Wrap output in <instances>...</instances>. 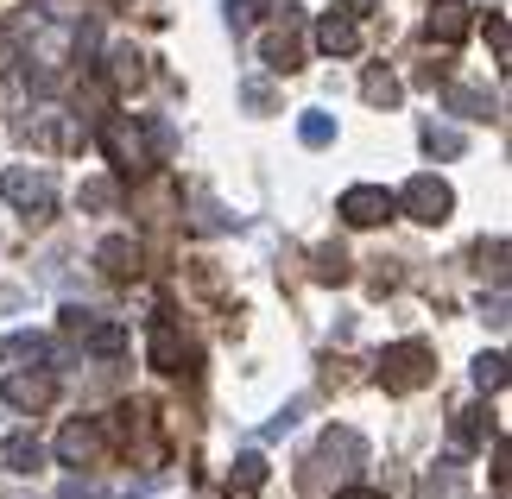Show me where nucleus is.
<instances>
[{
  "instance_id": "nucleus-1",
  "label": "nucleus",
  "mask_w": 512,
  "mask_h": 499,
  "mask_svg": "<svg viewBox=\"0 0 512 499\" xmlns=\"http://www.w3.org/2000/svg\"><path fill=\"white\" fill-rule=\"evenodd\" d=\"M102 152L114 158V171H121V177L152 171V133L133 121V114H108V121H102Z\"/></svg>"
},
{
  "instance_id": "nucleus-2",
  "label": "nucleus",
  "mask_w": 512,
  "mask_h": 499,
  "mask_svg": "<svg viewBox=\"0 0 512 499\" xmlns=\"http://www.w3.org/2000/svg\"><path fill=\"white\" fill-rule=\"evenodd\" d=\"M437 379V354H430V342H399L380 354V386L386 392H418Z\"/></svg>"
},
{
  "instance_id": "nucleus-3",
  "label": "nucleus",
  "mask_w": 512,
  "mask_h": 499,
  "mask_svg": "<svg viewBox=\"0 0 512 499\" xmlns=\"http://www.w3.org/2000/svg\"><path fill=\"white\" fill-rule=\"evenodd\" d=\"M399 209L411 215V222H424V228H437V222H449V209H456V190L443 184V177H411L405 184V196H399Z\"/></svg>"
},
{
  "instance_id": "nucleus-4",
  "label": "nucleus",
  "mask_w": 512,
  "mask_h": 499,
  "mask_svg": "<svg viewBox=\"0 0 512 499\" xmlns=\"http://www.w3.org/2000/svg\"><path fill=\"white\" fill-rule=\"evenodd\" d=\"M392 215H399V196H392V190H380V184L342 190V222L348 228H380V222H392Z\"/></svg>"
},
{
  "instance_id": "nucleus-5",
  "label": "nucleus",
  "mask_w": 512,
  "mask_h": 499,
  "mask_svg": "<svg viewBox=\"0 0 512 499\" xmlns=\"http://www.w3.org/2000/svg\"><path fill=\"white\" fill-rule=\"evenodd\" d=\"M0 190H7V203H19V209H38V215H45V209H51V171H32V165H13L7 177H0Z\"/></svg>"
},
{
  "instance_id": "nucleus-6",
  "label": "nucleus",
  "mask_w": 512,
  "mask_h": 499,
  "mask_svg": "<svg viewBox=\"0 0 512 499\" xmlns=\"http://www.w3.org/2000/svg\"><path fill=\"white\" fill-rule=\"evenodd\" d=\"M298 26H304L298 7H285V19L266 32V45H260V51H266V64H272V70H298V57H304V51H298Z\"/></svg>"
},
{
  "instance_id": "nucleus-7",
  "label": "nucleus",
  "mask_w": 512,
  "mask_h": 499,
  "mask_svg": "<svg viewBox=\"0 0 512 499\" xmlns=\"http://www.w3.org/2000/svg\"><path fill=\"white\" fill-rule=\"evenodd\" d=\"M424 26H430L437 45H462V38H468V0H437Z\"/></svg>"
},
{
  "instance_id": "nucleus-8",
  "label": "nucleus",
  "mask_w": 512,
  "mask_h": 499,
  "mask_svg": "<svg viewBox=\"0 0 512 499\" xmlns=\"http://www.w3.org/2000/svg\"><path fill=\"white\" fill-rule=\"evenodd\" d=\"M95 266H102L108 278H133V272H140V247H133V234H108V241L95 247Z\"/></svg>"
},
{
  "instance_id": "nucleus-9",
  "label": "nucleus",
  "mask_w": 512,
  "mask_h": 499,
  "mask_svg": "<svg viewBox=\"0 0 512 499\" xmlns=\"http://www.w3.org/2000/svg\"><path fill=\"white\" fill-rule=\"evenodd\" d=\"M57 455H64L70 468H89L95 455H102V430H95V424H70L64 436H57Z\"/></svg>"
},
{
  "instance_id": "nucleus-10",
  "label": "nucleus",
  "mask_w": 512,
  "mask_h": 499,
  "mask_svg": "<svg viewBox=\"0 0 512 499\" xmlns=\"http://www.w3.org/2000/svg\"><path fill=\"white\" fill-rule=\"evenodd\" d=\"M51 379L45 373H13L7 379V405H19V411H38V405H51Z\"/></svg>"
},
{
  "instance_id": "nucleus-11",
  "label": "nucleus",
  "mask_w": 512,
  "mask_h": 499,
  "mask_svg": "<svg viewBox=\"0 0 512 499\" xmlns=\"http://www.w3.org/2000/svg\"><path fill=\"white\" fill-rule=\"evenodd\" d=\"M317 45H323L329 57H354V51H361V26H354V19H336V13H329L323 26H317Z\"/></svg>"
},
{
  "instance_id": "nucleus-12",
  "label": "nucleus",
  "mask_w": 512,
  "mask_h": 499,
  "mask_svg": "<svg viewBox=\"0 0 512 499\" xmlns=\"http://www.w3.org/2000/svg\"><path fill=\"white\" fill-rule=\"evenodd\" d=\"M317 462H348V468H361L367 462V443H361V430H329L323 436V455Z\"/></svg>"
},
{
  "instance_id": "nucleus-13",
  "label": "nucleus",
  "mask_w": 512,
  "mask_h": 499,
  "mask_svg": "<svg viewBox=\"0 0 512 499\" xmlns=\"http://www.w3.org/2000/svg\"><path fill=\"white\" fill-rule=\"evenodd\" d=\"M108 76H114V89H140L146 83V57L133 45H114L108 51Z\"/></svg>"
},
{
  "instance_id": "nucleus-14",
  "label": "nucleus",
  "mask_w": 512,
  "mask_h": 499,
  "mask_svg": "<svg viewBox=\"0 0 512 499\" xmlns=\"http://www.w3.org/2000/svg\"><path fill=\"white\" fill-rule=\"evenodd\" d=\"M76 139H83V133H76V127L64 121V114H32V146L64 152V146H76Z\"/></svg>"
},
{
  "instance_id": "nucleus-15",
  "label": "nucleus",
  "mask_w": 512,
  "mask_h": 499,
  "mask_svg": "<svg viewBox=\"0 0 512 499\" xmlns=\"http://www.w3.org/2000/svg\"><path fill=\"white\" fill-rule=\"evenodd\" d=\"M0 462H7V474H38L45 468V449H38L32 436H7V443H0Z\"/></svg>"
},
{
  "instance_id": "nucleus-16",
  "label": "nucleus",
  "mask_w": 512,
  "mask_h": 499,
  "mask_svg": "<svg viewBox=\"0 0 512 499\" xmlns=\"http://www.w3.org/2000/svg\"><path fill=\"white\" fill-rule=\"evenodd\" d=\"M177 361H184V335H177V323H159L152 329V367L177 373Z\"/></svg>"
},
{
  "instance_id": "nucleus-17",
  "label": "nucleus",
  "mask_w": 512,
  "mask_h": 499,
  "mask_svg": "<svg viewBox=\"0 0 512 499\" xmlns=\"http://www.w3.org/2000/svg\"><path fill=\"white\" fill-rule=\"evenodd\" d=\"M449 443H456V449H481L487 443L481 411H456V417H449Z\"/></svg>"
},
{
  "instance_id": "nucleus-18",
  "label": "nucleus",
  "mask_w": 512,
  "mask_h": 499,
  "mask_svg": "<svg viewBox=\"0 0 512 499\" xmlns=\"http://www.w3.org/2000/svg\"><path fill=\"white\" fill-rule=\"evenodd\" d=\"M361 95H367L373 108H392V102H399V76H386V70H367V76H361Z\"/></svg>"
},
{
  "instance_id": "nucleus-19",
  "label": "nucleus",
  "mask_w": 512,
  "mask_h": 499,
  "mask_svg": "<svg viewBox=\"0 0 512 499\" xmlns=\"http://www.w3.org/2000/svg\"><path fill=\"white\" fill-rule=\"evenodd\" d=\"M228 487H241V493H260V487H266V462H260V455H234V474H228Z\"/></svg>"
},
{
  "instance_id": "nucleus-20",
  "label": "nucleus",
  "mask_w": 512,
  "mask_h": 499,
  "mask_svg": "<svg viewBox=\"0 0 512 499\" xmlns=\"http://www.w3.org/2000/svg\"><path fill=\"white\" fill-rule=\"evenodd\" d=\"M424 493L430 499H462V462H443V474H430Z\"/></svg>"
},
{
  "instance_id": "nucleus-21",
  "label": "nucleus",
  "mask_w": 512,
  "mask_h": 499,
  "mask_svg": "<svg viewBox=\"0 0 512 499\" xmlns=\"http://www.w3.org/2000/svg\"><path fill=\"white\" fill-rule=\"evenodd\" d=\"M424 152L430 158H456L462 152V133L456 127H424Z\"/></svg>"
},
{
  "instance_id": "nucleus-22",
  "label": "nucleus",
  "mask_w": 512,
  "mask_h": 499,
  "mask_svg": "<svg viewBox=\"0 0 512 499\" xmlns=\"http://www.w3.org/2000/svg\"><path fill=\"white\" fill-rule=\"evenodd\" d=\"M475 386L481 392H500L506 386V354H481V361H475Z\"/></svg>"
},
{
  "instance_id": "nucleus-23",
  "label": "nucleus",
  "mask_w": 512,
  "mask_h": 499,
  "mask_svg": "<svg viewBox=\"0 0 512 499\" xmlns=\"http://www.w3.org/2000/svg\"><path fill=\"white\" fill-rule=\"evenodd\" d=\"M317 278H323V285H342V278H348V253L342 247H317Z\"/></svg>"
},
{
  "instance_id": "nucleus-24",
  "label": "nucleus",
  "mask_w": 512,
  "mask_h": 499,
  "mask_svg": "<svg viewBox=\"0 0 512 499\" xmlns=\"http://www.w3.org/2000/svg\"><path fill=\"white\" fill-rule=\"evenodd\" d=\"M298 139H304V146H329V139H336V121H329V114H304Z\"/></svg>"
},
{
  "instance_id": "nucleus-25",
  "label": "nucleus",
  "mask_w": 512,
  "mask_h": 499,
  "mask_svg": "<svg viewBox=\"0 0 512 499\" xmlns=\"http://www.w3.org/2000/svg\"><path fill=\"white\" fill-rule=\"evenodd\" d=\"M89 348H95V354H121V348H127V329H121V323H95V329H89Z\"/></svg>"
},
{
  "instance_id": "nucleus-26",
  "label": "nucleus",
  "mask_w": 512,
  "mask_h": 499,
  "mask_svg": "<svg viewBox=\"0 0 512 499\" xmlns=\"http://www.w3.org/2000/svg\"><path fill=\"white\" fill-rule=\"evenodd\" d=\"M76 196H83V209H114V184H108V177H89Z\"/></svg>"
},
{
  "instance_id": "nucleus-27",
  "label": "nucleus",
  "mask_w": 512,
  "mask_h": 499,
  "mask_svg": "<svg viewBox=\"0 0 512 499\" xmlns=\"http://www.w3.org/2000/svg\"><path fill=\"white\" fill-rule=\"evenodd\" d=\"M253 19H260V0H228V26L234 32H253Z\"/></svg>"
},
{
  "instance_id": "nucleus-28",
  "label": "nucleus",
  "mask_w": 512,
  "mask_h": 499,
  "mask_svg": "<svg viewBox=\"0 0 512 499\" xmlns=\"http://www.w3.org/2000/svg\"><path fill=\"white\" fill-rule=\"evenodd\" d=\"M13 354H45V342H38V335H7V342H0V361H13Z\"/></svg>"
},
{
  "instance_id": "nucleus-29",
  "label": "nucleus",
  "mask_w": 512,
  "mask_h": 499,
  "mask_svg": "<svg viewBox=\"0 0 512 499\" xmlns=\"http://www.w3.org/2000/svg\"><path fill=\"white\" fill-rule=\"evenodd\" d=\"M241 102H247L253 114H272V108H279V102H272V89H266V83H247V89H241Z\"/></svg>"
},
{
  "instance_id": "nucleus-30",
  "label": "nucleus",
  "mask_w": 512,
  "mask_h": 499,
  "mask_svg": "<svg viewBox=\"0 0 512 499\" xmlns=\"http://www.w3.org/2000/svg\"><path fill=\"white\" fill-rule=\"evenodd\" d=\"M298 417H304V405H285L279 417H272V424H266V436H285L291 424H298Z\"/></svg>"
},
{
  "instance_id": "nucleus-31",
  "label": "nucleus",
  "mask_w": 512,
  "mask_h": 499,
  "mask_svg": "<svg viewBox=\"0 0 512 499\" xmlns=\"http://www.w3.org/2000/svg\"><path fill=\"white\" fill-rule=\"evenodd\" d=\"M487 45H494V57H506V19H500V13L487 19Z\"/></svg>"
},
{
  "instance_id": "nucleus-32",
  "label": "nucleus",
  "mask_w": 512,
  "mask_h": 499,
  "mask_svg": "<svg viewBox=\"0 0 512 499\" xmlns=\"http://www.w3.org/2000/svg\"><path fill=\"white\" fill-rule=\"evenodd\" d=\"M336 499H386V493H373V487H342Z\"/></svg>"
},
{
  "instance_id": "nucleus-33",
  "label": "nucleus",
  "mask_w": 512,
  "mask_h": 499,
  "mask_svg": "<svg viewBox=\"0 0 512 499\" xmlns=\"http://www.w3.org/2000/svg\"><path fill=\"white\" fill-rule=\"evenodd\" d=\"M342 13H373V0H342Z\"/></svg>"
}]
</instances>
